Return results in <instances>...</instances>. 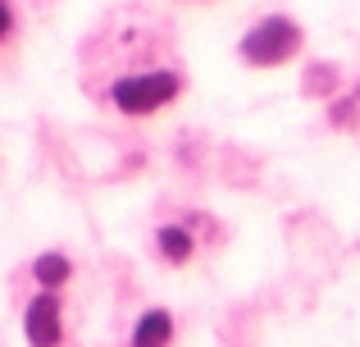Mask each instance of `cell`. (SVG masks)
<instances>
[{"label":"cell","mask_w":360,"mask_h":347,"mask_svg":"<svg viewBox=\"0 0 360 347\" xmlns=\"http://www.w3.org/2000/svg\"><path fill=\"white\" fill-rule=\"evenodd\" d=\"M301 51V27L283 14H269L242 37V60L260 64V69H274V64H288L292 55Z\"/></svg>","instance_id":"cell-2"},{"label":"cell","mask_w":360,"mask_h":347,"mask_svg":"<svg viewBox=\"0 0 360 347\" xmlns=\"http://www.w3.org/2000/svg\"><path fill=\"white\" fill-rule=\"evenodd\" d=\"M9 32H14V5H9V0H0V42H5Z\"/></svg>","instance_id":"cell-7"},{"label":"cell","mask_w":360,"mask_h":347,"mask_svg":"<svg viewBox=\"0 0 360 347\" xmlns=\"http://www.w3.org/2000/svg\"><path fill=\"white\" fill-rule=\"evenodd\" d=\"M178 92H183V73L178 69H132V73H119V78L110 82L115 110H123V115H132V119L165 110Z\"/></svg>","instance_id":"cell-1"},{"label":"cell","mask_w":360,"mask_h":347,"mask_svg":"<svg viewBox=\"0 0 360 347\" xmlns=\"http://www.w3.org/2000/svg\"><path fill=\"white\" fill-rule=\"evenodd\" d=\"M23 334H27V343H32V347H55V343H60V334H64V324H60V297H55V293L32 297V306H27V315H23Z\"/></svg>","instance_id":"cell-3"},{"label":"cell","mask_w":360,"mask_h":347,"mask_svg":"<svg viewBox=\"0 0 360 347\" xmlns=\"http://www.w3.org/2000/svg\"><path fill=\"white\" fill-rule=\"evenodd\" d=\"M174 339V315L169 311H146L132 329V347H169Z\"/></svg>","instance_id":"cell-4"},{"label":"cell","mask_w":360,"mask_h":347,"mask_svg":"<svg viewBox=\"0 0 360 347\" xmlns=\"http://www.w3.org/2000/svg\"><path fill=\"white\" fill-rule=\"evenodd\" d=\"M69 256H60V251H46L41 260H37V279H41L46 288H60L64 279H69Z\"/></svg>","instance_id":"cell-6"},{"label":"cell","mask_w":360,"mask_h":347,"mask_svg":"<svg viewBox=\"0 0 360 347\" xmlns=\"http://www.w3.org/2000/svg\"><path fill=\"white\" fill-rule=\"evenodd\" d=\"M160 251H165L174 265H183V260L192 256V233L178 229V224H165V229H160Z\"/></svg>","instance_id":"cell-5"}]
</instances>
